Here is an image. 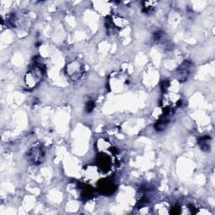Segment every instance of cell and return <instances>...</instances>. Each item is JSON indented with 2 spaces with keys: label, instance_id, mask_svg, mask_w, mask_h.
I'll list each match as a JSON object with an SVG mask.
<instances>
[{
  "label": "cell",
  "instance_id": "1",
  "mask_svg": "<svg viewBox=\"0 0 215 215\" xmlns=\"http://www.w3.org/2000/svg\"><path fill=\"white\" fill-rule=\"evenodd\" d=\"M28 159L33 164H39L42 162V159L44 157V151L41 147H35L28 152Z\"/></svg>",
  "mask_w": 215,
  "mask_h": 215
},
{
  "label": "cell",
  "instance_id": "2",
  "mask_svg": "<svg viewBox=\"0 0 215 215\" xmlns=\"http://www.w3.org/2000/svg\"><path fill=\"white\" fill-rule=\"evenodd\" d=\"M93 107H94V104H93V102H90V103H88V104H87V110L88 112L92 111V109H93Z\"/></svg>",
  "mask_w": 215,
  "mask_h": 215
}]
</instances>
